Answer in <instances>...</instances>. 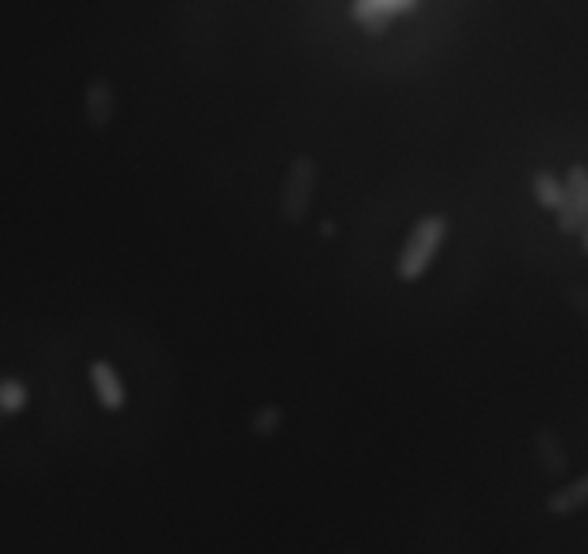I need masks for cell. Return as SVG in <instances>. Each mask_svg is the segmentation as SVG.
Wrapping results in <instances>:
<instances>
[{
	"label": "cell",
	"instance_id": "6da1fadb",
	"mask_svg": "<svg viewBox=\"0 0 588 554\" xmlns=\"http://www.w3.org/2000/svg\"><path fill=\"white\" fill-rule=\"evenodd\" d=\"M445 236H448V222H445V216L434 213V216L419 219L399 253V265H396L399 279L402 281L419 279V276L428 270L430 262H434L439 247H442Z\"/></svg>",
	"mask_w": 588,
	"mask_h": 554
},
{
	"label": "cell",
	"instance_id": "7a4b0ae2",
	"mask_svg": "<svg viewBox=\"0 0 588 554\" xmlns=\"http://www.w3.org/2000/svg\"><path fill=\"white\" fill-rule=\"evenodd\" d=\"M316 190V161L310 156H299L293 159L290 170H287L285 190H281V216L290 224H299L308 216L310 199Z\"/></svg>",
	"mask_w": 588,
	"mask_h": 554
},
{
	"label": "cell",
	"instance_id": "3957f363",
	"mask_svg": "<svg viewBox=\"0 0 588 554\" xmlns=\"http://www.w3.org/2000/svg\"><path fill=\"white\" fill-rule=\"evenodd\" d=\"M414 7L416 0H353L351 12L362 23V30L371 32V35H379L396 15L410 12Z\"/></svg>",
	"mask_w": 588,
	"mask_h": 554
},
{
	"label": "cell",
	"instance_id": "277c9868",
	"mask_svg": "<svg viewBox=\"0 0 588 554\" xmlns=\"http://www.w3.org/2000/svg\"><path fill=\"white\" fill-rule=\"evenodd\" d=\"M89 382H93V391L98 396V403L107 411H121L127 403V388H124L121 376L115 371L109 362L98 360L89 365Z\"/></svg>",
	"mask_w": 588,
	"mask_h": 554
},
{
	"label": "cell",
	"instance_id": "5b68a950",
	"mask_svg": "<svg viewBox=\"0 0 588 554\" xmlns=\"http://www.w3.org/2000/svg\"><path fill=\"white\" fill-rule=\"evenodd\" d=\"M84 113H86V121L93 124V127H98V130L109 127V121H113V116H115V93H113V87H109V81L93 78L89 84H86Z\"/></svg>",
	"mask_w": 588,
	"mask_h": 554
},
{
	"label": "cell",
	"instance_id": "8992f818",
	"mask_svg": "<svg viewBox=\"0 0 588 554\" xmlns=\"http://www.w3.org/2000/svg\"><path fill=\"white\" fill-rule=\"evenodd\" d=\"M588 505V475L580 477V480L568 482L563 489L554 491L548 497V511H552L554 518H568L574 511H580Z\"/></svg>",
	"mask_w": 588,
	"mask_h": 554
},
{
	"label": "cell",
	"instance_id": "52a82bcc",
	"mask_svg": "<svg viewBox=\"0 0 588 554\" xmlns=\"http://www.w3.org/2000/svg\"><path fill=\"white\" fill-rule=\"evenodd\" d=\"M531 190L537 195V202L543 204L545 210H554V213H557V207L563 204V195H566V184L554 173H548V170H537V173H534Z\"/></svg>",
	"mask_w": 588,
	"mask_h": 554
},
{
	"label": "cell",
	"instance_id": "ba28073f",
	"mask_svg": "<svg viewBox=\"0 0 588 554\" xmlns=\"http://www.w3.org/2000/svg\"><path fill=\"white\" fill-rule=\"evenodd\" d=\"M537 451L539 457H543V466L545 471L552 477H559L566 475V454H563V448H559L557 437H554V432H548V428H539L537 432Z\"/></svg>",
	"mask_w": 588,
	"mask_h": 554
},
{
	"label": "cell",
	"instance_id": "9c48e42d",
	"mask_svg": "<svg viewBox=\"0 0 588 554\" xmlns=\"http://www.w3.org/2000/svg\"><path fill=\"white\" fill-rule=\"evenodd\" d=\"M26 403H29V391L21 380L7 376V380L0 382V408H3L7 417H14L18 411L26 408Z\"/></svg>",
	"mask_w": 588,
	"mask_h": 554
},
{
	"label": "cell",
	"instance_id": "30bf717a",
	"mask_svg": "<svg viewBox=\"0 0 588 554\" xmlns=\"http://www.w3.org/2000/svg\"><path fill=\"white\" fill-rule=\"evenodd\" d=\"M279 425H281V408H276V405H265V408L253 417L250 428L253 434H258V437H272V434L279 432Z\"/></svg>",
	"mask_w": 588,
	"mask_h": 554
},
{
	"label": "cell",
	"instance_id": "8fae6325",
	"mask_svg": "<svg viewBox=\"0 0 588 554\" xmlns=\"http://www.w3.org/2000/svg\"><path fill=\"white\" fill-rule=\"evenodd\" d=\"M580 242H582V251L588 253V204H586V213H582V227H580Z\"/></svg>",
	"mask_w": 588,
	"mask_h": 554
},
{
	"label": "cell",
	"instance_id": "7c38bea8",
	"mask_svg": "<svg viewBox=\"0 0 588 554\" xmlns=\"http://www.w3.org/2000/svg\"><path fill=\"white\" fill-rule=\"evenodd\" d=\"M333 233H336L333 231V222H324V236H333Z\"/></svg>",
	"mask_w": 588,
	"mask_h": 554
}]
</instances>
